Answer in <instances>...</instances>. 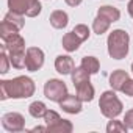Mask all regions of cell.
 I'll list each match as a JSON object with an SVG mask.
<instances>
[{
  "instance_id": "9c48e42d",
  "label": "cell",
  "mask_w": 133,
  "mask_h": 133,
  "mask_svg": "<svg viewBox=\"0 0 133 133\" xmlns=\"http://www.w3.org/2000/svg\"><path fill=\"white\" fill-rule=\"evenodd\" d=\"M59 107L63 108V111L69 113V114H77V113L82 111V100L78 99V96L68 94L59 102Z\"/></svg>"
},
{
  "instance_id": "83f0119b",
  "label": "cell",
  "mask_w": 133,
  "mask_h": 133,
  "mask_svg": "<svg viewBox=\"0 0 133 133\" xmlns=\"http://www.w3.org/2000/svg\"><path fill=\"white\" fill-rule=\"evenodd\" d=\"M122 92H124L125 96L133 97V80H131V78H128V80L125 82V85L122 86Z\"/></svg>"
},
{
  "instance_id": "ac0fdd59",
  "label": "cell",
  "mask_w": 133,
  "mask_h": 133,
  "mask_svg": "<svg viewBox=\"0 0 133 133\" xmlns=\"http://www.w3.org/2000/svg\"><path fill=\"white\" fill-rule=\"evenodd\" d=\"M3 21H6V22H10L11 25H14L17 30H21L24 25H25V19H24V14H19V13H14V11H10L5 17H3Z\"/></svg>"
},
{
  "instance_id": "44dd1931",
  "label": "cell",
  "mask_w": 133,
  "mask_h": 133,
  "mask_svg": "<svg viewBox=\"0 0 133 133\" xmlns=\"http://www.w3.org/2000/svg\"><path fill=\"white\" fill-rule=\"evenodd\" d=\"M10 61L13 64V68L24 69L25 68V63H27V50L25 52H19V53H11L10 55Z\"/></svg>"
},
{
  "instance_id": "4dcf8cb0",
  "label": "cell",
  "mask_w": 133,
  "mask_h": 133,
  "mask_svg": "<svg viewBox=\"0 0 133 133\" xmlns=\"http://www.w3.org/2000/svg\"><path fill=\"white\" fill-rule=\"evenodd\" d=\"M127 10H128V14L133 17V0H130L128 5H127Z\"/></svg>"
},
{
  "instance_id": "f1b7e54d",
  "label": "cell",
  "mask_w": 133,
  "mask_h": 133,
  "mask_svg": "<svg viewBox=\"0 0 133 133\" xmlns=\"http://www.w3.org/2000/svg\"><path fill=\"white\" fill-rule=\"evenodd\" d=\"M124 124L128 127V128H133V110H128L125 113V117H124Z\"/></svg>"
},
{
  "instance_id": "3957f363",
  "label": "cell",
  "mask_w": 133,
  "mask_h": 133,
  "mask_svg": "<svg viewBox=\"0 0 133 133\" xmlns=\"http://www.w3.org/2000/svg\"><path fill=\"white\" fill-rule=\"evenodd\" d=\"M99 107H100V111L105 117L108 119H114L117 117L121 113H122V102L117 99L116 92L114 91H105L102 96H100V100H99Z\"/></svg>"
},
{
  "instance_id": "d6a6232c",
  "label": "cell",
  "mask_w": 133,
  "mask_h": 133,
  "mask_svg": "<svg viewBox=\"0 0 133 133\" xmlns=\"http://www.w3.org/2000/svg\"><path fill=\"white\" fill-rule=\"evenodd\" d=\"M131 71H133V63H131Z\"/></svg>"
},
{
  "instance_id": "4316f807",
  "label": "cell",
  "mask_w": 133,
  "mask_h": 133,
  "mask_svg": "<svg viewBox=\"0 0 133 133\" xmlns=\"http://www.w3.org/2000/svg\"><path fill=\"white\" fill-rule=\"evenodd\" d=\"M0 63H2V68H0V72L2 74H6L8 72V68H10V56L6 55V50L3 49L2 53H0Z\"/></svg>"
},
{
  "instance_id": "d6986e66",
  "label": "cell",
  "mask_w": 133,
  "mask_h": 133,
  "mask_svg": "<svg viewBox=\"0 0 133 133\" xmlns=\"http://www.w3.org/2000/svg\"><path fill=\"white\" fill-rule=\"evenodd\" d=\"M110 21H107L105 17H102V16H97L96 19H94V22H92V30H94V33H97L99 36L100 35H103L105 31H108V28H110Z\"/></svg>"
},
{
  "instance_id": "5bb4252c",
  "label": "cell",
  "mask_w": 133,
  "mask_h": 133,
  "mask_svg": "<svg viewBox=\"0 0 133 133\" xmlns=\"http://www.w3.org/2000/svg\"><path fill=\"white\" fill-rule=\"evenodd\" d=\"M50 24H52L53 28L61 30V28H64V27H68L69 17H68V14H66L63 10H56V11H53V13L50 14Z\"/></svg>"
},
{
  "instance_id": "4fadbf2b",
  "label": "cell",
  "mask_w": 133,
  "mask_h": 133,
  "mask_svg": "<svg viewBox=\"0 0 133 133\" xmlns=\"http://www.w3.org/2000/svg\"><path fill=\"white\" fill-rule=\"evenodd\" d=\"M82 42L83 41L74 31H69V33H66L63 36V47H64V50H68V52H75L80 47Z\"/></svg>"
},
{
  "instance_id": "ffe728a7",
  "label": "cell",
  "mask_w": 133,
  "mask_h": 133,
  "mask_svg": "<svg viewBox=\"0 0 133 133\" xmlns=\"http://www.w3.org/2000/svg\"><path fill=\"white\" fill-rule=\"evenodd\" d=\"M71 77H72V83H74V86H78L80 83L89 80V74L82 68V66H80V68H75V69L71 72Z\"/></svg>"
},
{
  "instance_id": "ba28073f",
  "label": "cell",
  "mask_w": 133,
  "mask_h": 133,
  "mask_svg": "<svg viewBox=\"0 0 133 133\" xmlns=\"http://www.w3.org/2000/svg\"><path fill=\"white\" fill-rule=\"evenodd\" d=\"M3 49L8 52V55L25 52V39L19 33H14V35L8 36L6 39H3Z\"/></svg>"
},
{
  "instance_id": "7c38bea8",
  "label": "cell",
  "mask_w": 133,
  "mask_h": 133,
  "mask_svg": "<svg viewBox=\"0 0 133 133\" xmlns=\"http://www.w3.org/2000/svg\"><path fill=\"white\" fill-rule=\"evenodd\" d=\"M127 80H128V74L122 69H117L110 75V85L114 91H122V86L125 85Z\"/></svg>"
},
{
  "instance_id": "7402d4cb",
  "label": "cell",
  "mask_w": 133,
  "mask_h": 133,
  "mask_svg": "<svg viewBox=\"0 0 133 133\" xmlns=\"http://www.w3.org/2000/svg\"><path fill=\"white\" fill-rule=\"evenodd\" d=\"M45 111H47V107H45L42 102H39V100H36V102H33V103H30V107H28V113H30L33 117H36V119L44 117Z\"/></svg>"
},
{
  "instance_id": "cb8c5ba5",
  "label": "cell",
  "mask_w": 133,
  "mask_h": 133,
  "mask_svg": "<svg viewBox=\"0 0 133 133\" xmlns=\"http://www.w3.org/2000/svg\"><path fill=\"white\" fill-rule=\"evenodd\" d=\"M127 125L124 124V122H121V121H110L108 122V125H107V131L108 133H116V131H119V133H124V131H127Z\"/></svg>"
},
{
  "instance_id": "8992f818",
  "label": "cell",
  "mask_w": 133,
  "mask_h": 133,
  "mask_svg": "<svg viewBox=\"0 0 133 133\" xmlns=\"http://www.w3.org/2000/svg\"><path fill=\"white\" fill-rule=\"evenodd\" d=\"M42 64H44V52L39 47H28L25 69L30 72H36L42 68Z\"/></svg>"
},
{
  "instance_id": "484cf974",
  "label": "cell",
  "mask_w": 133,
  "mask_h": 133,
  "mask_svg": "<svg viewBox=\"0 0 133 133\" xmlns=\"http://www.w3.org/2000/svg\"><path fill=\"white\" fill-rule=\"evenodd\" d=\"M59 119H61V117H59V114H58L56 111H53V110H47V111H45V114H44V122H45V125H47V127H50V125L56 124Z\"/></svg>"
},
{
  "instance_id": "7a4b0ae2",
  "label": "cell",
  "mask_w": 133,
  "mask_h": 133,
  "mask_svg": "<svg viewBox=\"0 0 133 133\" xmlns=\"http://www.w3.org/2000/svg\"><path fill=\"white\" fill-rule=\"evenodd\" d=\"M128 44H130V36L124 30H113L108 36L107 45H108V53L114 59H122L128 53Z\"/></svg>"
},
{
  "instance_id": "f546056e",
  "label": "cell",
  "mask_w": 133,
  "mask_h": 133,
  "mask_svg": "<svg viewBox=\"0 0 133 133\" xmlns=\"http://www.w3.org/2000/svg\"><path fill=\"white\" fill-rule=\"evenodd\" d=\"M64 2L68 3L69 6H78V5L83 2V0H64Z\"/></svg>"
},
{
  "instance_id": "277c9868",
  "label": "cell",
  "mask_w": 133,
  "mask_h": 133,
  "mask_svg": "<svg viewBox=\"0 0 133 133\" xmlns=\"http://www.w3.org/2000/svg\"><path fill=\"white\" fill-rule=\"evenodd\" d=\"M8 8L10 11L28 16V17H36L41 13V3L39 0H8Z\"/></svg>"
},
{
  "instance_id": "6da1fadb",
  "label": "cell",
  "mask_w": 133,
  "mask_h": 133,
  "mask_svg": "<svg viewBox=\"0 0 133 133\" xmlns=\"http://www.w3.org/2000/svg\"><path fill=\"white\" fill-rule=\"evenodd\" d=\"M35 82L30 77L21 75L13 80L0 82V99H28L35 94Z\"/></svg>"
},
{
  "instance_id": "d4e9b609",
  "label": "cell",
  "mask_w": 133,
  "mask_h": 133,
  "mask_svg": "<svg viewBox=\"0 0 133 133\" xmlns=\"http://www.w3.org/2000/svg\"><path fill=\"white\" fill-rule=\"evenodd\" d=\"M83 42L89 38V28H88V25H85V24H78V25H75L74 27V30H72Z\"/></svg>"
},
{
  "instance_id": "1f68e13d",
  "label": "cell",
  "mask_w": 133,
  "mask_h": 133,
  "mask_svg": "<svg viewBox=\"0 0 133 133\" xmlns=\"http://www.w3.org/2000/svg\"><path fill=\"white\" fill-rule=\"evenodd\" d=\"M31 131H45V127H35L31 128Z\"/></svg>"
},
{
  "instance_id": "30bf717a",
  "label": "cell",
  "mask_w": 133,
  "mask_h": 133,
  "mask_svg": "<svg viewBox=\"0 0 133 133\" xmlns=\"http://www.w3.org/2000/svg\"><path fill=\"white\" fill-rule=\"evenodd\" d=\"M55 69H56V72H59L63 75L71 74L75 69L74 59L69 55H59V56H56V59H55Z\"/></svg>"
},
{
  "instance_id": "9a60e30c",
  "label": "cell",
  "mask_w": 133,
  "mask_h": 133,
  "mask_svg": "<svg viewBox=\"0 0 133 133\" xmlns=\"http://www.w3.org/2000/svg\"><path fill=\"white\" fill-rule=\"evenodd\" d=\"M97 16H102V17H105L110 22H116L121 17V11L117 8H114V6H111V5H103V6L99 8Z\"/></svg>"
},
{
  "instance_id": "2e32d148",
  "label": "cell",
  "mask_w": 133,
  "mask_h": 133,
  "mask_svg": "<svg viewBox=\"0 0 133 133\" xmlns=\"http://www.w3.org/2000/svg\"><path fill=\"white\" fill-rule=\"evenodd\" d=\"M74 128L71 121H66V119H59L56 124L45 127V131H53V133H71Z\"/></svg>"
},
{
  "instance_id": "8fae6325",
  "label": "cell",
  "mask_w": 133,
  "mask_h": 133,
  "mask_svg": "<svg viewBox=\"0 0 133 133\" xmlns=\"http://www.w3.org/2000/svg\"><path fill=\"white\" fill-rule=\"evenodd\" d=\"M75 89H77V96L82 102H91L94 99V86L91 85L89 80L80 83L78 86H75Z\"/></svg>"
},
{
  "instance_id": "52a82bcc",
  "label": "cell",
  "mask_w": 133,
  "mask_h": 133,
  "mask_svg": "<svg viewBox=\"0 0 133 133\" xmlns=\"http://www.w3.org/2000/svg\"><path fill=\"white\" fill-rule=\"evenodd\" d=\"M2 125L6 131H22L25 127V119L21 113H6L2 117Z\"/></svg>"
},
{
  "instance_id": "e0dca14e",
  "label": "cell",
  "mask_w": 133,
  "mask_h": 133,
  "mask_svg": "<svg viewBox=\"0 0 133 133\" xmlns=\"http://www.w3.org/2000/svg\"><path fill=\"white\" fill-rule=\"evenodd\" d=\"M82 68L89 74V75H92V74H97L99 72V69H100V63H99V59L96 58V56H85L83 59H82Z\"/></svg>"
},
{
  "instance_id": "603a6c76",
  "label": "cell",
  "mask_w": 133,
  "mask_h": 133,
  "mask_svg": "<svg viewBox=\"0 0 133 133\" xmlns=\"http://www.w3.org/2000/svg\"><path fill=\"white\" fill-rule=\"evenodd\" d=\"M14 33H19V30H17L14 25H11L10 22L2 21V25H0V38H2V41H3V39H6L8 36L14 35Z\"/></svg>"
},
{
  "instance_id": "5b68a950",
  "label": "cell",
  "mask_w": 133,
  "mask_h": 133,
  "mask_svg": "<svg viewBox=\"0 0 133 133\" xmlns=\"http://www.w3.org/2000/svg\"><path fill=\"white\" fill-rule=\"evenodd\" d=\"M44 96L49 100L59 103L66 96H68V86H66L64 82H61L58 78H50L44 85Z\"/></svg>"
}]
</instances>
